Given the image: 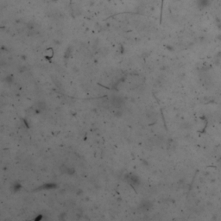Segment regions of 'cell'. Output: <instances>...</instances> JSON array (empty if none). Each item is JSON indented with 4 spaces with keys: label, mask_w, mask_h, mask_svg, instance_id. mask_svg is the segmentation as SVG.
Masks as SVG:
<instances>
[{
    "label": "cell",
    "mask_w": 221,
    "mask_h": 221,
    "mask_svg": "<svg viewBox=\"0 0 221 221\" xmlns=\"http://www.w3.org/2000/svg\"><path fill=\"white\" fill-rule=\"evenodd\" d=\"M112 104L115 105L116 107H120L123 104V99L120 97H116L114 99L112 100Z\"/></svg>",
    "instance_id": "cell-1"
}]
</instances>
